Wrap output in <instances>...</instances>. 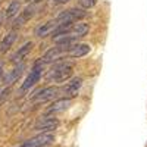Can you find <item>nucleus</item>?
I'll return each instance as SVG.
<instances>
[{
    "label": "nucleus",
    "mask_w": 147,
    "mask_h": 147,
    "mask_svg": "<svg viewBox=\"0 0 147 147\" xmlns=\"http://www.w3.org/2000/svg\"><path fill=\"white\" fill-rule=\"evenodd\" d=\"M57 127H59V121L56 118H43L41 121H38L35 124L34 129L41 131V132H52Z\"/></svg>",
    "instance_id": "obj_6"
},
{
    "label": "nucleus",
    "mask_w": 147,
    "mask_h": 147,
    "mask_svg": "<svg viewBox=\"0 0 147 147\" xmlns=\"http://www.w3.org/2000/svg\"><path fill=\"white\" fill-rule=\"evenodd\" d=\"M71 75H72V66L63 63V65L56 66V68L53 69V72H52L49 77H50L55 82H63V81L69 80Z\"/></svg>",
    "instance_id": "obj_4"
},
{
    "label": "nucleus",
    "mask_w": 147,
    "mask_h": 147,
    "mask_svg": "<svg viewBox=\"0 0 147 147\" xmlns=\"http://www.w3.org/2000/svg\"><path fill=\"white\" fill-rule=\"evenodd\" d=\"M41 71H43V66L35 65V66H34V69L30 72V75L27 77V80L24 81L22 87H21V91H27V90H30L31 87H34V85H35L37 82H38L40 77H41Z\"/></svg>",
    "instance_id": "obj_5"
},
{
    "label": "nucleus",
    "mask_w": 147,
    "mask_h": 147,
    "mask_svg": "<svg viewBox=\"0 0 147 147\" xmlns=\"http://www.w3.org/2000/svg\"><path fill=\"white\" fill-rule=\"evenodd\" d=\"M55 141V136L52 132H41L38 136H35L27 141H24L21 146L18 147H44L47 144H50Z\"/></svg>",
    "instance_id": "obj_2"
},
{
    "label": "nucleus",
    "mask_w": 147,
    "mask_h": 147,
    "mask_svg": "<svg viewBox=\"0 0 147 147\" xmlns=\"http://www.w3.org/2000/svg\"><path fill=\"white\" fill-rule=\"evenodd\" d=\"M90 50H91V47L88 44H74L71 46L68 55L71 57H81V56H85L87 53H90Z\"/></svg>",
    "instance_id": "obj_10"
},
{
    "label": "nucleus",
    "mask_w": 147,
    "mask_h": 147,
    "mask_svg": "<svg viewBox=\"0 0 147 147\" xmlns=\"http://www.w3.org/2000/svg\"><path fill=\"white\" fill-rule=\"evenodd\" d=\"M28 2H30V0H28Z\"/></svg>",
    "instance_id": "obj_21"
},
{
    "label": "nucleus",
    "mask_w": 147,
    "mask_h": 147,
    "mask_svg": "<svg viewBox=\"0 0 147 147\" xmlns=\"http://www.w3.org/2000/svg\"><path fill=\"white\" fill-rule=\"evenodd\" d=\"M80 5L84 7V9H90V7H94L96 3H97V0H78Z\"/></svg>",
    "instance_id": "obj_17"
},
{
    "label": "nucleus",
    "mask_w": 147,
    "mask_h": 147,
    "mask_svg": "<svg viewBox=\"0 0 147 147\" xmlns=\"http://www.w3.org/2000/svg\"><path fill=\"white\" fill-rule=\"evenodd\" d=\"M2 72H3V71H2V65H0V75H2Z\"/></svg>",
    "instance_id": "obj_20"
},
{
    "label": "nucleus",
    "mask_w": 147,
    "mask_h": 147,
    "mask_svg": "<svg viewBox=\"0 0 147 147\" xmlns=\"http://www.w3.org/2000/svg\"><path fill=\"white\" fill-rule=\"evenodd\" d=\"M56 27H57L56 21L46 22V24H43V25H40V27L35 28V35H37V37H47V35H50V34L53 32V30H55Z\"/></svg>",
    "instance_id": "obj_11"
},
{
    "label": "nucleus",
    "mask_w": 147,
    "mask_h": 147,
    "mask_svg": "<svg viewBox=\"0 0 147 147\" xmlns=\"http://www.w3.org/2000/svg\"><path fill=\"white\" fill-rule=\"evenodd\" d=\"M88 30H90L88 24H84V22L72 24V28H71V34H72V35H77V37H84L85 34L88 32Z\"/></svg>",
    "instance_id": "obj_15"
},
{
    "label": "nucleus",
    "mask_w": 147,
    "mask_h": 147,
    "mask_svg": "<svg viewBox=\"0 0 147 147\" xmlns=\"http://www.w3.org/2000/svg\"><path fill=\"white\" fill-rule=\"evenodd\" d=\"M87 16V12L84 9H77V7H72V9H68V10H63L60 12L56 18V24L60 25V24H74L82 18Z\"/></svg>",
    "instance_id": "obj_1"
},
{
    "label": "nucleus",
    "mask_w": 147,
    "mask_h": 147,
    "mask_svg": "<svg viewBox=\"0 0 147 147\" xmlns=\"http://www.w3.org/2000/svg\"><path fill=\"white\" fill-rule=\"evenodd\" d=\"M19 2L18 0H12L7 10H6V13H5V18H13L15 15H18V12H19Z\"/></svg>",
    "instance_id": "obj_16"
},
{
    "label": "nucleus",
    "mask_w": 147,
    "mask_h": 147,
    "mask_svg": "<svg viewBox=\"0 0 147 147\" xmlns=\"http://www.w3.org/2000/svg\"><path fill=\"white\" fill-rule=\"evenodd\" d=\"M32 43L31 41H28V43H25V44H24L22 47H19V50L13 55V56H12V60H13V62H19V60H22V57H25L30 52H31V49H32Z\"/></svg>",
    "instance_id": "obj_13"
},
{
    "label": "nucleus",
    "mask_w": 147,
    "mask_h": 147,
    "mask_svg": "<svg viewBox=\"0 0 147 147\" xmlns=\"http://www.w3.org/2000/svg\"><path fill=\"white\" fill-rule=\"evenodd\" d=\"M3 19H5V15H2V13H0V25H2V22H3Z\"/></svg>",
    "instance_id": "obj_19"
},
{
    "label": "nucleus",
    "mask_w": 147,
    "mask_h": 147,
    "mask_svg": "<svg viewBox=\"0 0 147 147\" xmlns=\"http://www.w3.org/2000/svg\"><path fill=\"white\" fill-rule=\"evenodd\" d=\"M24 68H25V65L21 63V65H18L15 69H12V71L7 74V75L5 77V84H13V82L21 77V74H22Z\"/></svg>",
    "instance_id": "obj_12"
},
{
    "label": "nucleus",
    "mask_w": 147,
    "mask_h": 147,
    "mask_svg": "<svg viewBox=\"0 0 147 147\" xmlns=\"http://www.w3.org/2000/svg\"><path fill=\"white\" fill-rule=\"evenodd\" d=\"M71 105H72V99L63 97V99H59V100L53 102L50 106L46 109V113L47 115H52V113H57V112H63V110H66Z\"/></svg>",
    "instance_id": "obj_7"
},
{
    "label": "nucleus",
    "mask_w": 147,
    "mask_h": 147,
    "mask_svg": "<svg viewBox=\"0 0 147 147\" xmlns=\"http://www.w3.org/2000/svg\"><path fill=\"white\" fill-rule=\"evenodd\" d=\"M57 93H59V88L57 87H46L41 91L35 93L32 96V100L34 102H47V100H52Z\"/></svg>",
    "instance_id": "obj_8"
},
{
    "label": "nucleus",
    "mask_w": 147,
    "mask_h": 147,
    "mask_svg": "<svg viewBox=\"0 0 147 147\" xmlns=\"http://www.w3.org/2000/svg\"><path fill=\"white\" fill-rule=\"evenodd\" d=\"M69 49H71V46H56V47H53V49H50L43 57H40V60L37 62L35 65H40V66H43L44 63H50V62H55V60H57L62 55H65L66 52H69Z\"/></svg>",
    "instance_id": "obj_3"
},
{
    "label": "nucleus",
    "mask_w": 147,
    "mask_h": 147,
    "mask_svg": "<svg viewBox=\"0 0 147 147\" xmlns=\"http://www.w3.org/2000/svg\"><path fill=\"white\" fill-rule=\"evenodd\" d=\"M81 85H82V80L78 77V78H74L66 87L63 88V93L68 96V99H72V97H75L78 90L81 88Z\"/></svg>",
    "instance_id": "obj_9"
},
{
    "label": "nucleus",
    "mask_w": 147,
    "mask_h": 147,
    "mask_svg": "<svg viewBox=\"0 0 147 147\" xmlns=\"http://www.w3.org/2000/svg\"><path fill=\"white\" fill-rule=\"evenodd\" d=\"M55 3H57V5H60V3H66V2H69V0H53Z\"/></svg>",
    "instance_id": "obj_18"
},
{
    "label": "nucleus",
    "mask_w": 147,
    "mask_h": 147,
    "mask_svg": "<svg viewBox=\"0 0 147 147\" xmlns=\"http://www.w3.org/2000/svg\"><path fill=\"white\" fill-rule=\"evenodd\" d=\"M16 40V32L15 31H10L5 38L2 40V43H0V52L2 53H5V52H7L9 49L12 47V44H13V41Z\"/></svg>",
    "instance_id": "obj_14"
}]
</instances>
